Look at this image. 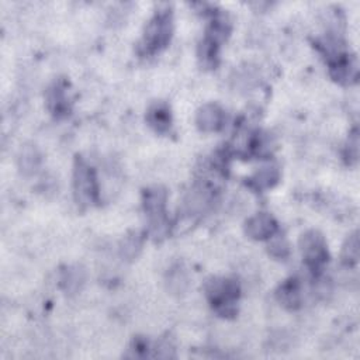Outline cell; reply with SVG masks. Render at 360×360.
Masks as SVG:
<instances>
[{
    "mask_svg": "<svg viewBox=\"0 0 360 360\" xmlns=\"http://www.w3.org/2000/svg\"><path fill=\"white\" fill-rule=\"evenodd\" d=\"M173 32V13L169 7L159 8L149 20L139 41L138 51L143 56H150L167 46Z\"/></svg>",
    "mask_w": 360,
    "mask_h": 360,
    "instance_id": "obj_1",
    "label": "cell"
},
{
    "mask_svg": "<svg viewBox=\"0 0 360 360\" xmlns=\"http://www.w3.org/2000/svg\"><path fill=\"white\" fill-rule=\"evenodd\" d=\"M204 291L210 305L218 315L229 318L236 314V302L240 295V287L235 278L212 277L207 280Z\"/></svg>",
    "mask_w": 360,
    "mask_h": 360,
    "instance_id": "obj_2",
    "label": "cell"
},
{
    "mask_svg": "<svg viewBox=\"0 0 360 360\" xmlns=\"http://www.w3.org/2000/svg\"><path fill=\"white\" fill-rule=\"evenodd\" d=\"M143 211L148 218L149 233L153 239L159 240L166 236L169 229L167 222V191L162 186H152L143 191Z\"/></svg>",
    "mask_w": 360,
    "mask_h": 360,
    "instance_id": "obj_3",
    "label": "cell"
},
{
    "mask_svg": "<svg viewBox=\"0 0 360 360\" xmlns=\"http://www.w3.org/2000/svg\"><path fill=\"white\" fill-rule=\"evenodd\" d=\"M73 195L80 207L94 205L100 198L96 172L82 156H76L73 165Z\"/></svg>",
    "mask_w": 360,
    "mask_h": 360,
    "instance_id": "obj_4",
    "label": "cell"
},
{
    "mask_svg": "<svg viewBox=\"0 0 360 360\" xmlns=\"http://www.w3.org/2000/svg\"><path fill=\"white\" fill-rule=\"evenodd\" d=\"M229 32L231 25L224 15H217L212 18L205 30L204 38L198 45V58L202 66L214 68L217 65L219 48L228 38Z\"/></svg>",
    "mask_w": 360,
    "mask_h": 360,
    "instance_id": "obj_5",
    "label": "cell"
},
{
    "mask_svg": "<svg viewBox=\"0 0 360 360\" xmlns=\"http://www.w3.org/2000/svg\"><path fill=\"white\" fill-rule=\"evenodd\" d=\"M300 250L307 267L315 274H321L329 260L325 236L315 229H309L300 238Z\"/></svg>",
    "mask_w": 360,
    "mask_h": 360,
    "instance_id": "obj_6",
    "label": "cell"
},
{
    "mask_svg": "<svg viewBox=\"0 0 360 360\" xmlns=\"http://www.w3.org/2000/svg\"><path fill=\"white\" fill-rule=\"evenodd\" d=\"M330 77L340 84H352L357 80V59L346 49L326 58Z\"/></svg>",
    "mask_w": 360,
    "mask_h": 360,
    "instance_id": "obj_7",
    "label": "cell"
},
{
    "mask_svg": "<svg viewBox=\"0 0 360 360\" xmlns=\"http://www.w3.org/2000/svg\"><path fill=\"white\" fill-rule=\"evenodd\" d=\"M278 231V224L269 212H257L245 222V233L255 240L273 238Z\"/></svg>",
    "mask_w": 360,
    "mask_h": 360,
    "instance_id": "obj_8",
    "label": "cell"
},
{
    "mask_svg": "<svg viewBox=\"0 0 360 360\" xmlns=\"http://www.w3.org/2000/svg\"><path fill=\"white\" fill-rule=\"evenodd\" d=\"M46 107L56 118L68 117L70 112V100L65 80H56L46 90Z\"/></svg>",
    "mask_w": 360,
    "mask_h": 360,
    "instance_id": "obj_9",
    "label": "cell"
},
{
    "mask_svg": "<svg viewBox=\"0 0 360 360\" xmlns=\"http://www.w3.org/2000/svg\"><path fill=\"white\" fill-rule=\"evenodd\" d=\"M225 124V112L215 103L201 105L195 114V125L202 132H217Z\"/></svg>",
    "mask_w": 360,
    "mask_h": 360,
    "instance_id": "obj_10",
    "label": "cell"
},
{
    "mask_svg": "<svg viewBox=\"0 0 360 360\" xmlns=\"http://www.w3.org/2000/svg\"><path fill=\"white\" fill-rule=\"evenodd\" d=\"M276 298L280 302V305L284 307L285 309L288 311L298 309L302 302V290H301L300 280L295 277H291L283 281L276 291Z\"/></svg>",
    "mask_w": 360,
    "mask_h": 360,
    "instance_id": "obj_11",
    "label": "cell"
},
{
    "mask_svg": "<svg viewBox=\"0 0 360 360\" xmlns=\"http://www.w3.org/2000/svg\"><path fill=\"white\" fill-rule=\"evenodd\" d=\"M145 120L153 131L159 134H166L172 127L170 107L165 101H155L148 107Z\"/></svg>",
    "mask_w": 360,
    "mask_h": 360,
    "instance_id": "obj_12",
    "label": "cell"
},
{
    "mask_svg": "<svg viewBox=\"0 0 360 360\" xmlns=\"http://www.w3.org/2000/svg\"><path fill=\"white\" fill-rule=\"evenodd\" d=\"M280 180V170L277 166H263L248 179V186L256 191L273 188Z\"/></svg>",
    "mask_w": 360,
    "mask_h": 360,
    "instance_id": "obj_13",
    "label": "cell"
},
{
    "mask_svg": "<svg viewBox=\"0 0 360 360\" xmlns=\"http://www.w3.org/2000/svg\"><path fill=\"white\" fill-rule=\"evenodd\" d=\"M86 280V273L80 266H70L63 270L60 277V285L63 291L69 295L76 294L82 290Z\"/></svg>",
    "mask_w": 360,
    "mask_h": 360,
    "instance_id": "obj_14",
    "label": "cell"
},
{
    "mask_svg": "<svg viewBox=\"0 0 360 360\" xmlns=\"http://www.w3.org/2000/svg\"><path fill=\"white\" fill-rule=\"evenodd\" d=\"M166 287H167V291H170V294L180 295V294L186 292V290L188 287V276H187L186 269L180 263L172 266L170 270L167 271Z\"/></svg>",
    "mask_w": 360,
    "mask_h": 360,
    "instance_id": "obj_15",
    "label": "cell"
},
{
    "mask_svg": "<svg viewBox=\"0 0 360 360\" xmlns=\"http://www.w3.org/2000/svg\"><path fill=\"white\" fill-rule=\"evenodd\" d=\"M41 165V155L38 149L32 145H27L21 149L20 156H18V167L20 170L25 174H34Z\"/></svg>",
    "mask_w": 360,
    "mask_h": 360,
    "instance_id": "obj_16",
    "label": "cell"
},
{
    "mask_svg": "<svg viewBox=\"0 0 360 360\" xmlns=\"http://www.w3.org/2000/svg\"><path fill=\"white\" fill-rule=\"evenodd\" d=\"M342 263L346 267H356L359 263V233L357 231L352 232L343 246H342V253H340Z\"/></svg>",
    "mask_w": 360,
    "mask_h": 360,
    "instance_id": "obj_17",
    "label": "cell"
},
{
    "mask_svg": "<svg viewBox=\"0 0 360 360\" xmlns=\"http://www.w3.org/2000/svg\"><path fill=\"white\" fill-rule=\"evenodd\" d=\"M142 243H143V238L141 236V233L138 232H132L129 235H127L120 245V256L124 260H134L138 257L141 249H142Z\"/></svg>",
    "mask_w": 360,
    "mask_h": 360,
    "instance_id": "obj_18",
    "label": "cell"
},
{
    "mask_svg": "<svg viewBox=\"0 0 360 360\" xmlns=\"http://www.w3.org/2000/svg\"><path fill=\"white\" fill-rule=\"evenodd\" d=\"M359 155V138H357V131L354 129L350 136H349V146H347V158L349 163H354L357 160Z\"/></svg>",
    "mask_w": 360,
    "mask_h": 360,
    "instance_id": "obj_19",
    "label": "cell"
},
{
    "mask_svg": "<svg viewBox=\"0 0 360 360\" xmlns=\"http://www.w3.org/2000/svg\"><path fill=\"white\" fill-rule=\"evenodd\" d=\"M269 252L276 257H285L288 253V245L283 240H276L270 245Z\"/></svg>",
    "mask_w": 360,
    "mask_h": 360,
    "instance_id": "obj_20",
    "label": "cell"
}]
</instances>
